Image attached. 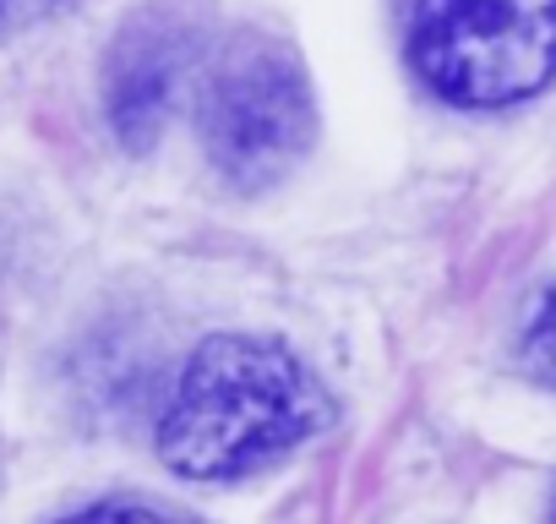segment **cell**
Here are the masks:
<instances>
[{
    "mask_svg": "<svg viewBox=\"0 0 556 524\" xmlns=\"http://www.w3.org/2000/svg\"><path fill=\"white\" fill-rule=\"evenodd\" d=\"M328 421L317 377L273 339H207L164 410L159 453L191 481H235L290 453Z\"/></svg>",
    "mask_w": 556,
    "mask_h": 524,
    "instance_id": "1",
    "label": "cell"
},
{
    "mask_svg": "<svg viewBox=\"0 0 556 524\" xmlns=\"http://www.w3.org/2000/svg\"><path fill=\"white\" fill-rule=\"evenodd\" d=\"M409 61L447 104H518L556 77V0H420Z\"/></svg>",
    "mask_w": 556,
    "mask_h": 524,
    "instance_id": "2",
    "label": "cell"
},
{
    "mask_svg": "<svg viewBox=\"0 0 556 524\" xmlns=\"http://www.w3.org/2000/svg\"><path fill=\"white\" fill-rule=\"evenodd\" d=\"M317 137L312 88L290 50L267 39H235L202 93V142L224 180L273 186L285 180Z\"/></svg>",
    "mask_w": 556,
    "mask_h": 524,
    "instance_id": "3",
    "label": "cell"
},
{
    "mask_svg": "<svg viewBox=\"0 0 556 524\" xmlns=\"http://www.w3.org/2000/svg\"><path fill=\"white\" fill-rule=\"evenodd\" d=\"M175 83H180V39L164 23L126 28L110 55V72H104L110 126L126 148H153V137L169 121Z\"/></svg>",
    "mask_w": 556,
    "mask_h": 524,
    "instance_id": "4",
    "label": "cell"
},
{
    "mask_svg": "<svg viewBox=\"0 0 556 524\" xmlns=\"http://www.w3.org/2000/svg\"><path fill=\"white\" fill-rule=\"evenodd\" d=\"M529 361L545 383H556V296H545V307L534 312V328H529Z\"/></svg>",
    "mask_w": 556,
    "mask_h": 524,
    "instance_id": "5",
    "label": "cell"
},
{
    "mask_svg": "<svg viewBox=\"0 0 556 524\" xmlns=\"http://www.w3.org/2000/svg\"><path fill=\"white\" fill-rule=\"evenodd\" d=\"M66 524H180V519H164L153 508H93V513H77Z\"/></svg>",
    "mask_w": 556,
    "mask_h": 524,
    "instance_id": "6",
    "label": "cell"
},
{
    "mask_svg": "<svg viewBox=\"0 0 556 524\" xmlns=\"http://www.w3.org/2000/svg\"><path fill=\"white\" fill-rule=\"evenodd\" d=\"M45 12H55V0H0V34H17V28L39 23Z\"/></svg>",
    "mask_w": 556,
    "mask_h": 524,
    "instance_id": "7",
    "label": "cell"
}]
</instances>
